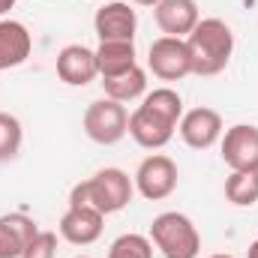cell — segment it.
I'll list each match as a JSON object with an SVG mask.
<instances>
[{"label": "cell", "instance_id": "6da1fadb", "mask_svg": "<svg viewBox=\"0 0 258 258\" xmlns=\"http://www.w3.org/2000/svg\"><path fill=\"white\" fill-rule=\"evenodd\" d=\"M192 75H219L231 63L234 54V33L222 18H201L186 36Z\"/></svg>", "mask_w": 258, "mask_h": 258}, {"label": "cell", "instance_id": "7a4b0ae2", "mask_svg": "<svg viewBox=\"0 0 258 258\" xmlns=\"http://www.w3.org/2000/svg\"><path fill=\"white\" fill-rule=\"evenodd\" d=\"M132 195H135V183L123 168H99L93 177L72 186L69 204H90L102 216H111L129 207Z\"/></svg>", "mask_w": 258, "mask_h": 258}, {"label": "cell", "instance_id": "3957f363", "mask_svg": "<svg viewBox=\"0 0 258 258\" xmlns=\"http://www.w3.org/2000/svg\"><path fill=\"white\" fill-rule=\"evenodd\" d=\"M150 243L162 252V258H198L201 252V234L180 210H165L150 222Z\"/></svg>", "mask_w": 258, "mask_h": 258}, {"label": "cell", "instance_id": "277c9868", "mask_svg": "<svg viewBox=\"0 0 258 258\" xmlns=\"http://www.w3.org/2000/svg\"><path fill=\"white\" fill-rule=\"evenodd\" d=\"M81 126H84V135L102 147H111L117 141H123L129 135V111L123 102L117 99H96L87 105L84 117H81Z\"/></svg>", "mask_w": 258, "mask_h": 258}, {"label": "cell", "instance_id": "5b68a950", "mask_svg": "<svg viewBox=\"0 0 258 258\" xmlns=\"http://www.w3.org/2000/svg\"><path fill=\"white\" fill-rule=\"evenodd\" d=\"M177 180H180V171H177V162L165 153H150L147 159H141V165L135 168V189L141 192V198L147 201H162L177 189Z\"/></svg>", "mask_w": 258, "mask_h": 258}, {"label": "cell", "instance_id": "8992f818", "mask_svg": "<svg viewBox=\"0 0 258 258\" xmlns=\"http://www.w3.org/2000/svg\"><path fill=\"white\" fill-rule=\"evenodd\" d=\"M147 69L159 81H180V78L192 75V57H189L186 39H177V36L153 39L147 48Z\"/></svg>", "mask_w": 258, "mask_h": 258}, {"label": "cell", "instance_id": "52a82bcc", "mask_svg": "<svg viewBox=\"0 0 258 258\" xmlns=\"http://www.w3.org/2000/svg\"><path fill=\"white\" fill-rule=\"evenodd\" d=\"M93 30L99 42H132L138 30V15L126 0H108L93 15Z\"/></svg>", "mask_w": 258, "mask_h": 258}, {"label": "cell", "instance_id": "ba28073f", "mask_svg": "<svg viewBox=\"0 0 258 258\" xmlns=\"http://www.w3.org/2000/svg\"><path fill=\"white\" fill-rule=\"evenodd\" d=\"M222 162L231 171H255L258 168V126L252 123H237L225 129L219 138Z\"/></svg>", "mask_w": 258, "mask_h": 258}, {"label": "cell", "instance_id": "9c48e42d", "mask_svg": "<svg viewBox=\"0 0 258 258\" xmlns=\"http://www.w3.org/2000/svg\"><path fill=\"white\" fill-rule=\"evenodd\" d=\"M177 132H180V138H183V144L186 147H192V150H207V147H213L219 138H222V114L216 111V108H207V105H198L192 111H183V117H180V123H177Z\"/></svg>", "mask_w": 258, "mask_h": 258}, {"label": "cell", "instance_id": "30bf717a", "mask_svg": "<svg viewBox=\"0 0 258 258\" xmlns=\"http://www.w3.org/2000/svg\"><path fill=\"white\" fill-rule=\"evenodd\" d=\"M102 228H105V216L90 207V204H69L57 225L60 237L72 246H90L102 237Z\"/></svg>", "mask_w": 258, "mask_h": 258}, {"label": "cell", "instance_id": "8fae6325", "mask_svg": "<svg viewBox=\"0 0 258 258\" xmlns=\"http://www.w3.org/2000/svg\"><path fill=\"white\" fill-rule=\"evenodd\" d=\"M174 129H177V123L165 120L162 114H156V111H150L144 105H138L129 114V135L144 150H162L174 138Z\"/></svg>", "mask_w": 258, "mask_h": 258}, {"label": "cell", "instance_id": "7c38bea8", "mask_svg": "<svg viewBox=\"0 0 258 258\" xmlns=\"http://www.w3.org/2000/svg\"><path fill=\"white\" fill-rule=\"evenodd\" d=\"M153 21L162 30V36L186 39L192 33V27L201 21V12H198L195 0H159L153 6Z\"/></svg>", "mask_w": 258, "mask_h": 258}, {"label": "cell", "instance_id": "4fadbf2b", "mask_svg": "<svg viewBox=\"0 0 258 258\" xmlns=\"http://www.w3.org/2000/svg\"><path fill=\"white\" fill-rule=\"evenodd\" d=\"M57 75L69 87H87L90 81L99 78L96 51L87 45H66L57 54Z\"/></svg>", "mask_w": 258, "mask_h": 258}, {"label": "cell", "instance_id": "5bb4252c", "mask_svg": "<svg viewBox=\"0 0 258 258\" xmlns=\"http://www.w3.org/2000/svg\"><path fill=\"white\" fill-rule=\"evenodd\" d=\"M30 51H33V36L27 24L15 18H3L0 21V72L27 63Z\"/></svg>", "mask_w": 258, "mask_h": 258}, {"label": "cell", "instance_id": "9a60e30c", "mask_svg": "<svg viewBox=\"0 0 258 258\" xmlns=\"http://www.w3.org/2000/svg\"><path fill=\"white\" fill-rule=\"evenodd\" d=\"M36 234L39 228L27 213H3L0 216V258H21Z\"/></svg>", "mask_w": 258, "mask_h": 258}, {"label": "cell", "instance_id": "2e32d148", "mask_svg": "<svg viewBox=\"0 0 258 258\" xmlns=\"http://www.w3.org/2000/svg\"><path fill=\"white\" fill-rule=\"evenodd\" d=\"M102 90L108 99H117V102H135V99H144L147 93V72L141 66H132L120 75H111V78H102Z\"/></svg>", "mask_w": 258, "mask_h": 258}, {"label": "cell", "instance_id": "e0dca14e", "mask_svg": "<svg viewBox=\"0 0 258 258\" xmlns=\"http://www.w3.org/2000/svg\"><path fill=\"white\" fill-rule=\"evenodd\" d=\"M96 66H99V78H111V75H120L132 66H138L135 42H99Z\"/></svg>", "mask_w": 258, "mask_h": 258}, {"label": "cell", "instance_id": "ac0fdd59", "mask_svg": "<svg viewBox=\"0 0 258 258\" xmlns=\"http://www.w3.org/2000/svg\"><path fill=\"white\" fill-rule=\"evenodd\" d=\"M225 198L234 207H252L258 201V168L255 171H231L225 177Z\"/></svg>", "mask_w": 258, "mask_h": 258}, {"label": "cell", "instance_id": "d6986e66", "mask_svg": "<svg viewBox=\"0 0 258 258\" xmlns=\"http://www.w3.org/2000/svg\"><path fill=\"white\" fill-rule=\"evenodd\" d=\"M141 105L150 108V111H156V114H162L171 123H180V117H183V96L174 87H156V90L144 93Z\"/></svg>", "mask_w": 258, "mask_h": 258}, {"label": "cell", "instance_id": "ffe728a7", "mask_svg": "<svg viewBox=\"0 0 258 258\" xmlns=\"http://www.w3.org/2000/svg\"><path fill=\"white\" fill-rule=\"evenodd\" d=\"M21 141H24L21 120L9 111H0V162L15 159L18 150H21Z\"/></svg>", "mask_w": 258, "mask_h": 258}, {"label": "cell", "instance_id": "44dd1931", "mask_svg": "<svg viewBox=\"0 0 258 258\" xmlns=\"http://www.w3.org/2000/svg\"><path fill=\"white\" fill-rule=\"evenodd\" d=\"M108 258H153V243H150V237L129 231V234H120L111 243Z\"/></svg>", "mask_w": 258, "mask_h": 258}, {"label": "cell", "instance_id": "7402d4cb", "mask_svg": "<svg viewBox=\"0 0 258 258\" xmlns=\"http://www.w3.org/2000/svg\"><path fill=\"white\" fill-rule=\"evenodd\" d=\"M54 255H57V234L39 228V234L30 240V246L24 249L21 258H54Z\"/></svg>", "mask_w": 258, "mask_h": 258}, {"label": "cell", "instance_id": "603a6c76", "mask_svg": "<svg viewBox=\"0 0 258 258\" xmlns=\"http://www.w3.org/2000/svg\"><path fill=\"white\" fill-rule=\"evenodd\" d=\"M246 258H258V237L249 243V249H246Z\"/></svg>", "mask_w": 258, "mask_h": 258}, {"label": "cell", "instance_id": "cb8c5ba5", "mask_svg": "<svg viewBox=\"0 0 258 258\" xmlns=\"http://www.w3.org/2000/svg\"><path fill=\"white\" fill-rule=\"evenodd\" d=\"M12 6H15V0H0V15H6Z\"/></svg>", "mask_w": 258, "mask_h": 258}, {"label": "cell", "instance_id": "d4e9b609", "mask_svg": "<svg viewBox=\"0 0 258 258\" xmlns=\"http://www.w3.org/2000/svg\"><path fill=\"white\" fill-rule=\"evenodd\" d=\"M132 3H135V6H156L159 0H132Z\"/></svg>", "mask_w": 258, "mask_h": 258}, {"label": "cell", "instance_id": "484cf974", "mask_svg": "<svg viewBox=\"0 0 258 258\" xmlns=\"http://www.w3.org/2000/svg\"><path fill=\"white\" fill-rule=\"evenodd\" d=\"M207 258H234V255H207Z\"/></svg>", "mask_w": 258, "mask_h": 258}, {"label": "cell", "instance_id": "4316f807", "mask_svg": "<svg viewBox=\"0 0 258 258\" xmlns=\"http://www.w3.org/2000/svg\"><path fill=\"white\" fill-rule=\"evenodd\" d=\"M75 258H90V255H75Z\"/></svg>", "mask_w": 258, "mask_h": 258}]
</instances>
